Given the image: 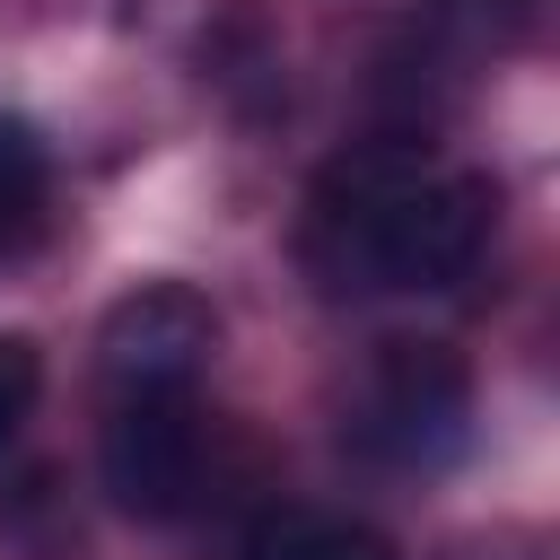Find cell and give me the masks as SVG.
I'll list each match as a JSON object with an SVG mask.
<instances>
[{
    "mask_svg": "<svg viewBox=\"0 0 560 560\" xmlns=\"http://www.w3.org/2000/svg\"><path fill=\"white\" fill-rule=\"evenodd\" d=\"M472 438V368L446 341H385L350 402H341V446L368 472H438Z\"/></svg>",
    "mask_w": 560,
    "mask_h": 560,
    "instance_id": "2",
    "label": "cell"
},
{
    "mask_svg": "<svg viewBox=\"0 0 560 560\" xmlns=\"http://www.w3.org/2000/svg\"><path fill=\"white\" fill-rule=\"evenodd\" d=\"M44 219H52V149L35 122L0 114V262L26 254L44 236Z\"/></svg>",
    "mask_w": 560,
    "mask_h": 560,
    "instance_id": "6",
    "label": "cell"
},
{
    "mask_svg": "<svg viewBox=\"0 0 560 560\" xmlns=\"http://www.w3.org/2000/svg\"><path fill=\"white\" fill-rule=\"evenodd\" d=\"M499 228V184L472 166H438L420 140L385 131L332 158L306 192L298 254L324 298H420L472 280Z\"/></svg>",
    "mask_w": 560,
    "mask_h": 560,
    "instance_id": "1",
    "label": "cell"
},
{
    "mask_svg": "<svg viewBox=\"0 0 560 560\" xmlns=\"http://www.w3.org/2000/svg\"><path fill=\"white\" fill-rule=\"evenodd\" d=\"M534 26V0H429L376 61V96L394 114H438L446 96H464L516 35Z\"/></svg>",
    "mask_w": 560,
    "mask_h": 560,
    "instance_id": "4",
    "label": "cell"
},
{
    "mask_svg": "<svg viewBox=\"0 0 560 560\" xmlns=\"http://www.w3.org/2000/svg\"><path fill=\"white\" fill-rule=\"evenodd\" d=\"M35 394H44V350L26 332H0V464H9L18 429L35 420Z\"/></svg>",
    "mask_w": 560,
    "mask_h": 560,
    "instance_id": "8",
    "label": "cell"
},
{
    "mask_svg": "<svg viewBox=\"0 0 560 560\" xmlns=\"http://www.w3.org/2000/svg\"><path fill=\"white\" fill-rule=\"evenodd\" d=\"M236 560H394V542L350 516H271Z\"/></svg>",
    "mask_w": 560,
    "mask_h": 560,
    "instance_id": "7",
    "label": "cell"
},
{
    "mask_svg": "<svg viewBox=\"0 0 560 560\" xmlns=\"http://www.w3.org/2000/svg\"><path fill=\"white\" fill-rule=\"evenodd\" d=\"M210 350H219L210 298L184 289V280H149L131 298H114V315L96 324V385H105V402H122V394H192Z\"/></svg>",
    "mask_w": 560,
    "mask_h": 560,
    "instance_id": "5",
    "label": "cell"
},
{
    "mask_svg": "<svg viewBox=\"0 0 560 560\" xmlns=\"http://www.w3.org/2000/svg\"><path fill=\"white\" fill-rule=\"evenodd\" d=\"M105 499L140 525H166L201 499V402L192 394H122L96 429Z\"/></svg>",
    "mask_w": 560,
    "mask_h": 560,
    "instance_id": "3",
    "label": "cell"
}]
</instances>
